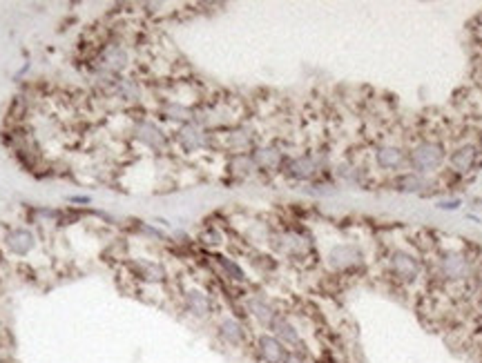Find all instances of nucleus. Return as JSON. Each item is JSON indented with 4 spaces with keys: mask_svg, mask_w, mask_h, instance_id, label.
<instances>
[{
    "mask_svg": "<svg viewBox=\"0 0 482 363\" xmlns=\"http://www.w3.org/2000/svg\"><path fill=\"white\" fill-rule=\"evenodd\" d=\"M444 158H447V152H444L442 143L422 141L406 154V163H409L411 172H415V174L427 176L444 163Z\"/></svg>",
    "mask_w": 482,
    "mask_h": 363,
    "instance_id": "nucleus-1",
    "label": "nucleus"
},
{
    "mask_svg": "<svg viewBox=\"0 0 482 363\" xmlns=\"http://www.w3.org/2000/svg\"><path fill=\"white\" fill-rule=\"evenodd\" d=\"M389 267H391V272H393L395 279H400L404 283H413L420 276V272H422L420 259L415 254L406 252V250H395L389 256Z\"/></svg>",
    "mask_w": 482,
    "mask_h": 363,
    "instance_id": "nucleus-2",
    "label": "nucleus"
},
{
    "mask_svg": "<svg viewBox=\"0 0 482 363\" xmlns=\"http://www.w3.org/2000/svg\"><path fill=\"white\" fill-rule=\"evenodd\" d=\"M326 259H328V265L333 267V270H351V267L362 265L364 254H362V250L357 245L339 243V245L330 247Z\"/></svg>",
    "mask_w": 482,
    "mask_h": 363,
    "instance_id": "nucleus-3",
    "label": "nucleus"
},
{
    "mask_svg": "<svg viewBox=\"0 0 482 363\" xmlns=\"http://www.w3.org/2000/svg\"><path fill=\"white\" fill-rule=\"evenodd\" d=\"M257 355L263 363H283L288 355V348L270 332H263L257 337Z\"/></svg>",
    "mask_w": 482,
    "mask_h": 363,
    "instance_id": "nucleus-4",
    "label": "nucleus"
},
{
    "mask_svg": "<svg viewBox=\"0 0 482 363\" xmlns=\"http://www.w3.org/2000/svg\"><path fill=\"white\" fill-rule=\"evenodd\" d=\"M245 305H248L250 317L257 321L263 330H270L272 323H275L277 317H279V312L275 310V305H272L268 299H263V297H250L248 301H245Z\"/></svg>",
    "mask_w": 482,
    "mask_h": 363,
    "instance_id": "nucleus-5",
    "label": "nucleus"
},
{
    "mask_svg": "<svg viewBox=\"0 0 482 363\" xmlns=\"http://www.w3.org/2000/svg\"><path fill=\"white\" fill-rule=\"evenodd\" d=\"M217 334H219V339L230 348H241L245 343V328L241 326V321L234 317L219 319V323H217Z\"/></svg>",
    "mask_w": 482,
    "mask_h": 363,
    "instance_id": "nucleus-6",
    "label": "nucleus"
},
{
    "mask_svg": "<svg viewBox=\"0 0 482 363\" xmlns=\"http://www.w3.org/2000/svg\"><path fill=\"white\" fill-rule=\"evenodd\" d=\"M270 334L275 339H279L283 346L290 348V350H301V346H304V341H301V334L297 330L295 323H290L286 317H277V321L272 323V328H270Z\"/></svg>",
    "mask_w": 482,
    "mask_h": 363,
    "instance_id": "nucleus-7",
    "label": "nucleus"
},
{
    "mask_svg": "<svg viewBox=\"0 0 482 363\" xmlns=\"http://www.w3.org/2000/svg\"><path fill=\"white\" fill-rule=\"evenodd\" d=\"M469 261L458 252H449L440 259V274L449 281H462L469 276Z\"/></svg>",
    "mask_w": 482,
    "mask_h": 363,
    "instance_id": "nucleus-8",
    "label": "nucleus"
},
{
    "mask_svg": "<svg viewBox=\"0 0 482 363\" xmlns=\"http://www.w3.org/2000/svg\"><path fill=\"white\" fill-rule=\"evenodd\" d=\"M406 163V152L398 145H380L375 149V165L384 172H398Z\"/></svg>",
    "mask_w": 482,
    "mask_h": 363,
    "instance_id": "nucleus-9",
    "label": "nucleus"
},
{
    "mask_svg": "<svg viewBox=\"0 0 482 363\" xmlns=\"http://www.w3.org/2000/svg\"><path fill=\"white\" fill-rule=\"evenodd\" d=\"M177 138H179V145L185 152H197L208 145V134L199 125H192V123H185V125L179 129Z\"/></svg>",
    "mask_w": 482,
    "mask_h": 363,
    "instance_id": "nucleus-10",
    "label": "nucleus"
},
{
    "mask_svg": "<svg viewBox=\"0 0 482 363\" xmlns=\"http://www.w3.org/2000/svg\"><path fill=\"white\" fill-rule=\"evenodd\" d=\"M183 301H185V310L190 312L194 319H208L212 314V301L201 290H188Z\"/></svg>",
    "mask_w": 482,
    "mask_h": 363,
    "instance_id": "nucleus-11",
    "label": "nucleus"
},
{
    "mask_svg": "<svg viewBox=\"0 0 482 363\" xmlns=\"http://www.w3.org/2000/svg\"><path fill=\"white\" fill-rule=\"evenodd\" d=\"M319 172V160L315 156H299V158H292L290 163L286 165V174L297 178V180H308L313 178Z\"/></svg>",
    "mask_w": 482,
    "mask_h": 363,
    "instance_id": "nucleus-12",
    "label": "nucleus"
},
{
    "mask_svg": "<svg viewBox=\"0 0 482 363\" xmlns=\"http://www.w3.org/2000/svg\"><path fill=\"white\" fill-rule=\"evenodd\" d=\"M431 187V180L415 172H406L398 180H395V189L402 194H427Z\"/></svg>",
    "mask_w": 482,
    "mask_h": 363,
    "instance_id": "nucleus-13",
    "label": "nucleus"
},
{
    "mask_svg": "<svg viewBox=\"0 0 482 363\" xmlns=\"http://www.w3.org/2000/svg\"><path fill=\"white\" fill-rule=\"evenodd\" d=\"M137 138L143 143V145L152 147V149H163L165 147V134L161 132L159 125H154L152 121H143L139 123L137 127Z\"/></svg>",
    "mask_w": 482,
    "mask_h": 363,
    "instance_id": "nucleus-14",
    "label": "nucleus"
},
{
    "mask_svg": "<svg viewBox=\"0 0 482 363\" xmlns=\"http://www.w3.org/2000/svg\"><path fill=\"white\" fill-rule=\"evenodd\" d=\"M476 158H478V149L474 145H462L449 156V163L453 169L460 172V174H467V172L476 165Z\"/></svg>",
    "mask_w": 482,
    "mask_h": 363,
    "instance_id": "nucleus-15",
    "label": "nucleus"
},
{
    "mask_svg": "<svg viewBox=\"0 0 482 363\" xmlns=\"http://www.w3.org/2000/svg\"><path fill=\"white\" fill-rule=\"evenodd\" d=\"M252 163L254 167H263V169H275L281 163V152L272 145H263L252 152Z\"/></svg>",
    "mask_w": 482,
    "mask_h": 363,
    "instance_id": "nucleus-16",
    "label": "nucleus"
},
{
    "mask_svg": "<svg viewBox=\"0 0 482 363\" xmlns=\"http://www.w3.org/2000/svg\"><path fill=\"white\" fill-rule=\"evenodd\" d=\"M7 245L14 254H27L34 247V234L27 230H14L7 236Z\"/></svg>",
    "mask_w": 482,
    "mask_h": 363,
    "instance_id": "nucleus-17",
    "label": "nucleus"
},
{
    "mask_svg": "<svg viewBox=\"0 0 482 363\" xmlns=\"http://www.w3.org/2000/svg\"><path fill=\"white\" fill-rule=\"evenodd\" d=\"M103 61H106V67H110L112 72H121L128 65V52L121 45H110L106 54H103Z\"/></svg>",
    "mask_w": 482,
    "mask_h": 363,
    "instance_id": "nucleus-18",
    "label": "nucleus"
},
{
    "mask_svg": "<svg viewBox=\"0 0 482 363\" xmlns=\"http://www.w3.org/2000/svg\"><path fill=\"white\" fill-rule=\"evenodd\" d=\"M279 250L288 254H301L308 250V241H304V236H299L295 232H286L279 236Z\"/></svg>",
    "mask_w": 482,
    "mask_h": 363,
    "instance_id": "nucleus-19",
    "label": "nucleus"
},
{
    "mask_svg": "<svg viewBox=\"0 0 482 363\" xmlns=\"http://www.w3.org/2000/svg\"><path fill=\"white\" fill-rule=\"evenodd\" d=\"M217 263H219V267L221 270L228 274V279H232V281H245V274H243V270L241 267L234 263L232 259H225V256H217Z\"/></svg>",
    "mask_w": 482,
    "mask_h": 363,
    "instance_id": "nucleus-20",
    "label": "nucleus"
},
{
    "mask_svg": "<svg viewBox=\"0 0 482 363\" xmlns=\"http://www.w3.org/2000/svg\"><path fill=\"white\" fill-rule=\"evenodd\" d=\"M230 167H232V174H237V176H248L250 172L254 169L252 156H245V154L234 156V160L230 163Z\"/></svg>",
    "mask_w": 482,
    "mask_h": 363,
    "instance_id": "nucleus-21",
    "label": "nucleus"
},
{
    "mask_svg": "<svg viewBox=\"0 0 482 363\" xmlns=\"http://www.w3.org/2000/svg\"><path fill=\"white\" fill-rule=\"evenodd\" d=\"M248 145H250V134L245 132V129H237V132L230 134V147L232 149L241 152V149H245Z\"/></svg>",
    "mask_w": 482,
    "mask_h": 363,
    "instance_id": "nucleus-22",
    "label": "nucleus"
},
{
    "mask_svg": "<svg viewBox=\"0 0 482 363\" xmlns=\"http://www.w3.org/2000/svg\"><path fill=\"white\" fill-rule=\"evenodd\" d=\"M165 112H168V116L170 118H177V121H188L190 118V110H185L183 105H168L165 107Z\"/></svg>",
    "mask_w": 482,
    "mask_h": 363,
    "instance_id": "nucleus-23",
    "label": "nucleus"
},
{
    "mask_svg": "<svg viewBox=\"0 0 482 363\" xmlns=\"http://www.w3.org/2000/svg\"><path fill=\"white\" fill-rule=\"evenodd\" d=\"M119 90H121V94L125 98H139V87L132 81H121L119 83Z\"/></svg>",
    "mask_w": 482,
    "mask_h": 363,
    "instance_id": "nucleus-24",
    "label": "nucleus"
},
{
    "mask_svg": "<svg viewBox=\"0 0 482 363\" xmlns=\"http://www.w3.org/2000/svg\"><path fill=\"white\" fill-rule=\"evenodd\" d=\"M283 363H308V359L304 357V352L301 350H288L286 359H283Z\"/></svg>",
    "mask_w": 482,
    "mask_h": 363,
    "instance_id": "nucleus-25",
    "label": "nucleus"
},
{
    "mask_svg": "<svg viewBox=\"0 0 482 363\" xmlns=\"http://www.w3.org/2000/svg\"><path fill=\"white\" fill-rule=\"evenodd\" d=\"M462 203H460V198H447V200H438V209H444V212H453V209H458Z\"/></svg>",
    "mask_w": 482,
    "mask_h": 363,
    "instance_id": "nucleus-26",
    "label": "nucleus"
},
{
    "mask_svg": "<svg viewBox=\"0 0 482 363\" xmlns=\"http://www.w3.org/2000/svg\"><path fill=\"white\" fill-rule=\"evenodd\" d=\"M317 189H308L310 194H317V196H330V194H335L337 189L333 185H315Z\"/></svg>",
    "mask_w": 482,
    "mask_h": 363,
    "instance_id": "nucleus-27",
    "label": "nucleus"
}]
</instances>
